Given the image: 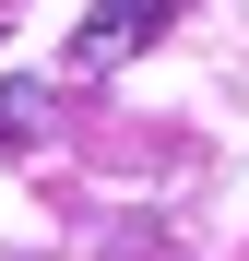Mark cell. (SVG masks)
I'll return each mask as SVG.
<instances>
[{"instance_id": "cell-1", "label": "cell", "mask_w": 249, "mask_h": 261, "mask_svg": "<svg viewBox=\"0 0 249 261\" xmlns=\"http://www.w3.org/2000/svg\"><path fill=\"white\" fill-rule=\"evenodd\" d=\"M178 12H190V0H95V12L71 24V71H83V83H107L119 60H143Z\"/></svg>"}, {"instance_id": "cell-2", "label": "cell", "mask_w": 249, "mask_h": 261, "mask_svg": "<svg viewBox=\"0 0 249 261\" xmlns=\"http://www.w3.org/2000/svg\"><path fill=\"white\" fill-rule=\"evenodd\" d=\"M48 130V83H0V154H24Z\"/></svg>"}]
</instances>
